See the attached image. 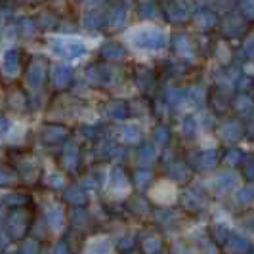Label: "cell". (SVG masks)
<instances>
[{
  "label": "cell",
  "mask_w": 254,
  "mask_h": 254,
  "mask_svg": "<svg viewBox=\"0 0 254 254\" xmlns=\"http://www.w3.org/2000/svg\"><path fill=\"white\" fill-rule=\"evenodd\" d=\"M245 176L249 180L254 178V159H249V161L245 163Z\"/></svg>",
  "instance_id": "cell-2"
},
{
  "label": "cell",
  "mask_w": 254,
  "mask_h": 254,
  "mask_svg": "<svg viewBox=\"0 0 254 254\" xmlns=\"http://www.w3.org/2000/svg\"><path fill=\"white\" fill-rule=\"evenodd\" d=\"M237 109H239L243 115H251L254 111V105L249 98L241 96V98H237Z\"/></svg>",
  "instance_id": "cell-1"
}]
</instances>
